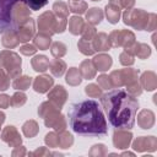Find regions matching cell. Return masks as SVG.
Listing matches in <instances>:
<instances>
[{
	"label": "cell",
	"mask_w": 157,
	"mask_h": 157,
	"mask_svg": "<svg viewBox=\"0 0 157 157\" xmlns=\"http://www.w3.org/2000/svg\"><path fill=\"white\" fill-rule=\"evenodd\" d=\"M70 128L80 135L103 136L107 134V120L94 99H83L70 105L67 112Z\"/></svg>",
	"instance_id": "1"
},
{
	"label": "cell",
	"mask_w": 157,
	"mask_h": 157,
	"mask_svg": "<svg viewBox=\"0 0 157 157\" xmlns=\"http://www.w3.org/2000/svg\"><path fill=\"white\" fill-rule=\"evenodd\" d=\"M101 103L112 126L126 130L134 126L139 109V101L136 97L129 94L120 87L110 88L107 93L101 96Z\"/></svg>",
	"instance_id": "2"
},
{
	"label": "cell",
	"mask_w": 157,
	"mask_h": 157,
	"mask_svg": "<svg viewBox=\"0 0 157 157\" xmlns=\"http://www.w3.org/2000/svg\"><path fill=\"white\" fill-rule=\"evenodd\" d=\"M22 60L20 55L11 50H1L0 52V67H2L10 78H15L22 72Z\"/></svg>",
	"instance_id": "3"
},
{
	"label": "cell",
	"mask_w": 157,
	"mask_h": 157,
	"mask_svg": "<svg viewBox=\"0 0 157 157\" xmlns=\"http://www.w3.org/2000/svg\"><path fill=\"white\" fill-rule=\"evenodd\" d=\"M148 20V12L142 9H129L123 13V22L137 31H145Z\"/></svg>",
	"instance_id": "4"
},
{
	"label": "cell",
	"mask_w": 157,
	"mask_h": 157,
	"mask_svg": "<svg viewBox=\"0 0 157 157\" xmlns=\"http://www.w3.org/2000/svg\"><path fill=\"white\" fill-rule=\"evenodd\" d=\"M112 48L123 47L124 50L130 49L135 44V34L129 29H114L108 36Z\"/></svg>",
	"instance_id": "5"
},
{
	"label": "cell",
	"mask_w": 157,
	"mask_h": 157,
	"mask_svg": "<svg viewBox=\"0 0 157 157\" xmlns=\"http://www.w3.org/2000/svg\"><path fill=\"white\" fill-rule=\"evenodd\" d=\"M17 1L18 0H0V33H4L7 29H13L11 12Z\"/></svg>",
	"instance_id": "6"
},
{
	"label": "cell",
	"mask_w": 157,
	"mask_h": 157,
	"mask_svg": "<svg viewBox=\"0 0 157 157\" xmlns=\"http://www.w3.org/2000/svg\"><path fill=\"white\" fill-rule=\"evenodd\" d=\"M31 17V9L22 1H17L13 7H12V12H11V18H12V28L16 29L20 25H22L23 22H26L28 18Z\"/></svg>",
	"instance_id": "7"
},
{
	"label": "cell",
	"mask_w": 157,
	"mask_h": 157,
	"mask_svg": "<svg viewBox=\"0 0 157 157\" xmlns=\"http://www.w3.org/2000/svg\"><path fill=\"white\" fill-rule=\"evenodd\" d=\"M37 26L39 32L49 34L50 37L55 34V26H56V16L53 13V11H45L42 15H39L37 20Z\"/></svg>",
	"instance_id": "8"
},
{
	"label": "cell",
	"mask_w": 157,
	"mask_h": 157,
	"mask_svg": "<svg viewBox=\"0 0 157 157\" xmlns=\"http://www.w3.org/2000/svg\"><path fill=\"white\" fill-rule=\"evenodd\" d=\"M43 119H44L45 126L53 128L55 131L65 130L67 126V121H66L65 117L60 113V109H58V108H54L53 110H50Z\"/></svg>",
	"instance_id": "9"
},
{
	"label": "cell",
	"mask_w": 157,
	"mask_h": 157,
	"mask_svg": "<svg viewBox=\"0 0 157 157\" xmlns=\"http://www.w3.org/2000/svg\"><path fill=\"white\" fill-rule=\"evenodd\" d=\"M18 40L22 43H26L31 39H33V37L36 36V23L32 17H29L26 22H23L22 25H20L16 29Z\"/></svg>",
	"instance_id": "10"
},
{
	"label": "cell",
	"mask_w": 157,
	"mask_h": 157,
	"mask_svg": "<svg viewBox=\"0 0 157 157\" xmlns=\"http://www.w3.org/2000/svg\"><path fill=\"white\" fill-rule=\"evenodd\" d=\"M48 101H50L56 108L61 109L67 101V92L61 85H56L48 91Z\"/></svg>",
	"instance_id": "11"
},
{
	"label": "cell",
	"mask_w": 157,
	"mask_h": 157,
	"mask_svg": "<svg viewBox=\"0 0 157 157\" xmlns=\"http://www.w3.org/2000/svg\"><path fill=\"white\" fill-rule=\"evenodd\" d=\"M132 148L137 152H153L157 148V139L155 136H140L134 140Z\"/></svg>",
	"instance_id": "12"
},
{
	"label": "cell",
	"mask_w": 157,
	"mask_h": 157,
	"mask_svg": "<svg viewBox=\"0 0 157 157\" xmlns=\"http://www.w3.org/2000/svg\"><path fill=\"white\" fill-rule=\"evenodd\" d=\"M0 137L4 142H6L10 147H15L22 144V137L20 136L18 130L13 125H7L2 129Z\"/></svg>",
	"instance_id": "13"
},
{
	"label": "cell",
	"mask_w": 157,
	"mask_h": 157,
	"mask_svg": "<svg viewBox=\"0 0 157 157\" xmlns=\"http://www.w3.org/2000/svg\"><path fill=\"white\" fill-rule=\"evenodd\" d=\"M132 134L126 129H117L113 134V145L119 150H125L130 146Z\"/></svg>",
	"instance_id": "14"
},
{
	"label": "cell",
	"mask_w": 157,
	"mask_h": 157,
	"mask_svg": "<svg viewBox=\"0 0 157 157\" xmlns=\"http://www.w3.org/2000/svg\"><path fill=\"white\" fill-rule=\"evenodd\" d=\"M54 85V78L49 75H38L37 77H34L33 80V90L37 92V93H47Z\"/></svg>",
	"instance_id": "15"
},
{
	"label": "cell",
	"mask_w": 157,
	"mask_h": 157,
	"mask_svg": "<svg viewBox=\"0 0 157 157\" xmlns=\"http://www.w3.org/2000/svg\"><path fill=\"white\" fill-rule=\"evenodd\" d=\"M92 45H93V49L96 52H107L112 48L108 34L104 32L96 33V36L92 39Z\"/></svg>",
	"instance_id": "16"
},
{
	"label": "cell",
	"mask_w": 157,
	"mask_h": 157,
	"mask_svg": "<svg viewBox=\"0 0 157 157\" xmlns=\"http://www.w3.org/2000/svg\"><path fill=\"white\" fill-rule=\"evenodd\" d=\"M137 125L141 129H151L155 125V113L150 109H142L137 114Z\"/></svg>",
	"instance_id": "17"
},
{
	"label": "cell",
	"mask_w": 157,
	"mask_h": 157,
	"mask_svg": "<svg viewBox=\"0 0 157 157\" xmlns=\"http://www.w3.org/2000/svg\"><path fill=\"white\" fill-rule=\"evenodd\" d=\"M140 85L146 91H155L157 88V76L153 71H145L140 76Z\"/></svg>",
	"instance_id": "18"
},
{
	"label": "cell",
	"mask_w": 157,
	"mask_h": 157,
	"mask_svg": "<svg viewBox=\"0 0 157 157\" xmlns=\"http://www.w3.org/2000/svg\"><path fill=\"white\" fill-rule=\"evenodd\" d=\"M92 63H93L96 70L104 72V71H107V70L112 66L113 60H112V56H110V55L104 54V53H101V54L96 55V56L92 59Z\"/></svg>",
	"instance_id": "19"
},
{
	"label": "cell",
	"mask_w": 157,
	"mask_h": 157,
	"mask_svg": "<svg viewBox=\"0 0 157 157\" xmlns=\"http://www.w3.org/2000/svg\"><path fill=\"white\" fill-rule=\"evenodd\" d=\"M78 71H80L82 78H85V80H92V78H94V76L97 74V70H96L92 60H90V59H85L83 61H81V64L78 66Z\"/></svg>",
	"instance_id": "20"
},
{
	"label": "cell",
	"mask_w": 157,
	"mask_h": 157,
	"mask_svg": "<svg viewBox=\"0 0 157 157\" xmlns=\"http://www.w3.org/2000/svg\"><path fill=\"white\" fill-rule=\"evenodd\" d=\"M1 44L7 48V49H12V48H16L18 44H20V40H18V37H17V33L15 29H7L2 33L1 36Z\"/></svg>",
	"instance_id": "21"
},
{
	"label": "cell",
	"mask_w": 157,
	"mask_h": 157,
	"mask_svg": "<svg viewBox=\"0 0 157 157\" xmlns=\"http://www.w3.org/2000/svg\"><path fill=\"white\" fill-rule=\"evenodd\" d=\"M126 52L131 53L134 56H137L139 59H146L151 55V48L145 43H137V42H135V44Z\"/></svg>",
	"instance_id": "22"
},
{
	"label": "cell",
	"mask_w": 157,
	"mask_h": 157,
	"mask_svg": "<svg viewBox=\"0 0 157 157\" xmlns=\"http://www.w3.org/2000/svg\"><path fill=\"white\" fill-rule=\"evenodd\" d=\"M104 13H105V16H107L108 22L115 25V23H118L119 20H120V16H121V9H120L119 6H117V5L112 4V2H109V4L105 5Z\"/></svg>",
	"instance_id": "23"
},
{
	"label": "cell",
	"mask_w": 157,
	"mask_h": 157,
	"mask_svg": "<svg viewBox=\"0 0 157 157\" xmlns=\"http://www.w3.org/2000/svg\"><path fill=\"white\" fill-rule=\"evenodd\" d=\"M88 11H86V21L87 23L92 25V26H97L102 22L103 17H104V12L102 9L99 7H91L87 9Z\"/></svg>",
	"instance_id": "24"
},
{
	"label": "cell",
	"mask_w": 157,
	"mask_h": 157,
	"mask_svg": "<svg viewBox=\"0 0 157 157\" xmlns=\"http://www.w3.org/2000/svg\"><path fill=\"white\" fill-rule=\"evenodd\" d=\"M49 59L45 55H36L31 59L32 69L37 72H44L49 69Z\"/></svg>",
	"instance_id": "25"
},
{
	"label": "cell",
	"mask_w": 157,
	"mask_h": 157,
	"mask_svg": "<svg viewBox=\"0 0 157 157\" xmlns=\"http://www.w3.org/2000/svg\"><path fill=\"white\" fill-rule=\"evenodd\" d=\"M49 69H50V72L53 76L61 77L65 74L67 66H66V63L64 60H61V58H55L54 60H52L49 63Z\"/></svg>",
	"instance_id": "26"
},
{
	"label": "cell",
	"mask_w": 157,
	"mask_h": 157,
	"mask_svg": "<svg viewBox=\"0 0 157 157\" xmlns=\"http://www.w3.org/2000/svg\"><path fill=\"white\" fill-rule=\"evenodd\" d=\"M85 21L82 17H80L78 15H75L72 17H70L69 20V32L74 36H78L82 33V29L85 27Z\"/></svg>",
	"instance_id": "27"
},
{
	"label": "cell",
	"mask_w": 157,
	"mask_h": 157,
	"mask_svg": "<svg viewBox=\"0 0 157 157\" xmlns=\"http://www.w3.org/2000/svg\"><path fill=\"white\" fill-rule=\"evenodd\" d=\"M33 44H34V47L37 49L47 50V49H49V47L52 44V37L49 34L39 32L38 34H36L33 37Z\"/></svg>",
	"instance_id": "28"
},
{
	"label": "cell",
	"mask_w": 157,
	"mask_h": 157,
	"mask_svg": "<svg viewBox=\"0 0 157 157\" xmlns=\"http://www.w3.org/2000/svg\"><path fill=\"white\" fill-rule=\"evenodd\" d=\"M120 75H121V80H123V86H126V85L139 80V70L132 69V67L126 66V69H121Z\"/></svg>",
	"instance_id": "29"
},
{
	"label": "cell",
	"mask_w": 157,
	"mask_h": 157,
	"mask_svg": "<svg viewBox=\"0 0 157 157\" xmlns=\"http://www.w3.org/2000/svg\"><path fill=\"white\" fill-rule=\"evenodd\" d=\"M38 131H39L38 123H37L36 120H33V119H29V120L25 121L23 125H22V132H23V135H25L26 137H28V139L34 137V136L38 134Z\"/></svg>",
	"instance_id": "30"
},
{
	"label": "cell",
	"mask_w": 157,
	"mask_h": 157,
	"mask_svg": "<svg viewBox=\"0 0 157 157\" xmlns=\"http://www.w3.org/2000/svg\"><path fill=\"white\" fill-rule=\"evenodd\" d=\"M32 85V77L27 75H20L12 81V87L18 91H26Z\"/></svg>",
	"instance_id": "31"
},
{
	"label": "cell",
	"mask_w": 157,
	"mask_h": 157,
	"mask_svg": "<svg viewBox=\"0 0 157 157\" xmlns=\"http://www.w3.org/2000/svg\"><path fill=\"white\" fill-rule=\"evenodd\" d=\"M82 76L78 71L77 67H70L66 72V76H65V81L70 85V86H78L81 82H82Z\"/></svg>",
	"instance_id": "32"
},
{
	"label": "cell",
	"mask_w": 157,
	"mask_h": 157,
	"mask_svg": "<svg viewBox=\"0 0 157 157\" xmlns=\"http://www.w3.org/2000/svg\"><path fill=\"white\" fill-rule=\"evenodd\" d=\"M58 132V140H59V147L60 148H69L74 144V136L66 130L56 131Z\"/></svg>",
	"instance_id": "33"
},
{
	"label": "cell",
	"mask_w": 157,
	"mask_h": 157,
	"mask_svg": "<svg viewBox=\"0 0 157 157\" xmlns=\"http://www.w3.org/2000/svg\"><path fill=\"white\" fill-rule=\"evenodd\" d=\"M67 6H69V11H71L76 15H82L88 9V5L85 0H70Z\"/></svg>",
	"instance_id": "34"
},
{
	"label": "cell",
	"mask_w": 157,
	"mask_h": 157,
	"mask_svg": "<svg viewBox=\"0 0 157 157\" xmlns=\"http://www.w3.org/2000/svg\"><path fill=\"white\" fill-rule=\"evenodd\" d=\"M53 13L58 18H67L69 16V6L64 1H55L53 4Z\"/></svg>",
	"instance_id": "35"
},
{
	"label": "cell",
	"mask_w": 157,
	"mask_h": 157,
	"mask_svg": "<svg viewBox=\"0 0 157 157\" xmlns=\"http://www.w3.org/2000/svg\"><path fill=\"white\" fill-rule=\"evenodd\" d=\"M49 49H50V53H52V55H53L54 58H63V56L66 54V52H67L66 44L63 43V42H60V40L53 42V43L50 44Z\"/></svg>",
	"instance_id": "36"
},
{
	"label": "cell",
	"mask_w": 157,
	"mask_h": 157,
	"mask_svg": "<svg viewBox=\"0 0 157 157\" xmlns=\"http://www.w3.org/2000/svg\"><path fill=\"white\" fill-rule=\"evenodd\" d=\"M77 48L78 50L83 54V55H93L96 53V50L93 49V45H92V40H86V39H78L77 42Z\"/></svg>",
	"instance_id": "37"
},
{
	"label": "cell",
	"mask_w": 157,
	"mask_h": 157,
	"mask_svg": "<svg viewBox=\"0 0 157 157\" xmlns=\"http://www.w3.org/2000/svg\"><path fill=\"white\" fill-rule=\"evenodd\" d=\"M26 102H27V96H26L22 91L15 92V93L12 94V97L10 98V105H11L12 108L22 107Z\"/></svg>",
	"instance_id": "38"
},
{
	"label": "cell",
	"mask_w": 157,
	"mask_h": 157,
	"mask_svg": "<svg viewBox=\"0 0 157 157\" xmlns=\"http://www.w3.org/2000/svg\"><path fill=\"white\" fill-rule=\"evenodd\" d=\"M85 93L91 98H99L102 93V88L96 83H90L85 87Z\"/></svg>",
	"instance_id": "39"
},
{
	"label": "cell",
	"mask_w": 157,
	"mask_h": 157,
	"mask_svg": "<svg viewBox=\"0 0 157 157\" xmlns=\"http://www.w3.org/2000/svg\"><path fill=\"white\" fill-rule=\"evenodd\" d=\"M97 31H96V27L90 25V23H86L83 29H82V33H81V38L82 39H86V40H92L93 37L96 36Z\"/></svg>",
	"instance_id": "40"
},
{
	"label": "cell",
	"mask_w": 157,
	"mask_h": 157,
	"mask_svg": "<svg viewBox=\"0 0 157 157\" xmlns=\"http://www.w3.org/2000/svg\"><path fill=\"white\" fill-rule=\"evenodd\" d=\"M125 87H126L125 91H126L129 94L134 96V97H137V96H140V94L142 93V87H141L139 80H137V81H134V82H131V83H129V85H126Z\"/></svg>",
	"instance_id": "41"
},
{
	"label": "cell",
	"mask_w": 157,
	"mask_h": 157,
	"mask_svg": "<svg viewBox=\"0 0 157 157\" xmlns=\"http://www.w3.org/2000/svg\"><path fill=\"white\" fill-rule=\"evenodd\" d=\"M44 141L47 144V146L52 147V148H58L59 147V140H58V132L56 131H50L45 135Z\"/></svg>",
	"instance_id": "42"
},
{
	"label": "cell",
	"mask_w": 157,
	"mask_h": 157,
	"mask_svg": "<svg viewBox=\"0 0 157 157\" xmlns=\"http://www.w3.org/2000/svg\"><path fill=\"white\" fill-rule=\"evenodd\" d=\"M119 61H120V64H121L123 66H131V65L135 63V56H134L131 53L124 50V52H121L120 55H119Z\"/></svg>",
	"instance_id": "43"
},
{
	"label": "cell",
	"mask_w": 157,
	"mask_h": 157,
	"mask_svg": "<svg viewBox=\"0 0 157 157\" xmlns=\"http://www.w3.org/2000/svg\"><path fill=\"white\" fill-rule=\"evenodd\" d=\"M109 78H110L112 87H114V88L123 87V80H121L120 70H113V71L109 74Z\"/></svg>",
	"instance_id": "44"
},
{
	"label": "cell",
	"mask_w": 157,
	"mask_h": 157,
	"mask_svg": "<svg viewBox=\"0 0 157 157\" xmlns=\"http://www.w3.org/2000/svg\"><path fill=\"white\" fill-rule=\"evenodd\" d=\"M20 1L25 2L32 11L40 10L43 6H45L48 4V0H20Z\"/></svg>",
	"instance_id": "45"
},
{
	"label": "cell",
	"mask_w": 157,
	"mask_h": 157,
	"mask_svg": "<svg viewBox=\"0 0 157 157\" xmlns=\"http://www.w3.org/2000/svg\"><path fill=\"white\" fill-rule=\"evenodd\" d=\"M54 108H56L50 101H45V102H43L39 107H38V115L40 117V118H44L50 110H53ZM59 109V108H58Z\"/></svg>",
	"instance_id": "46"
},
{
	"label": "cell",
	"mask_w": 157,
	"mask_h": 157,
	"mask_svg": "<svg viewBox=\"0 0 157 157\" xmlns=\"http://www.w3.org/2000/svg\"><path fill=\"white\" fill-rule=\"evenodd\" d=\"M107 153H108V150H107L105 145H103V144H96V145H93L91 147L90 152H88L90 156H104Z\"/></svg>",
	"instance_id": "47"
},
{
	"label": "cell",
	"mask_w": 157,
	"mask_h": 157,
	"mask_svg": "<svg viewBox=\"0 0 157 157\" xmlns=\"http://www.w3.org/2000/svg\"><path fill=\"white\" fill-rule=\"evenodd\" d=\"M97 85L102 88V90H110L113 88L112 87V83H110V78H109V75H105V74H102L97 77Z\"/></svg>",
	"instance_id": "48"
},
{
	"label": "cell",
	"mask_w": 157,
	"mask_h": 157,
	"mask_svg": "<svg viewBox=\"0 0 157 157\" xmlns=\"http://www.w3.org/2000/svg\"><path fill=\"white\" fill-rule=\"evenodd\" d=\"M10 87V76L6 71L0 67V91H6Z\"/></svg>",
	"instance_id": "49"
},
{
	"label": "cell",
	"mask_w": 157,
	"mask_h": 157,
	"mask_svg": "<svg viewBox=\"0 0 157 157\" xmlns=\"http://www.w3.org/2000/svg\"><path fill=\"white\" fill-rule=\"evenodd\" d=\"M109 2L119 6L120 9H125V10L132 9V6L135 5V0H109Z\"/></svg>",
	"instance_id": "50"
},
{
	"label": "cell",
	"mask_w": 157,
	"mask_h": 157,
	"mask_svg": "<svg viewBox=\"0 0 157 157\" xmlns=\"http://www.w3.org/2000/svg\"><path fill=\"white\" fill-rule=\"evenodd\" d=\"M156 26H157V16H156V13L150 12V13H148V20H147V25H146L145 31L152 32V31L156 29Z\"/></svg>",
	"instance_id": "51"
},
{
	"label": "cell",
	"mask_w": 157,
	"mask_h": 157,
	"mask_svg": "<svg viewBox=\"0 0 157 157\" xmlns=\"http://www.w3.org/2000/svg\"><path fill=\"white\" fill-rule=\"evenodd\" d=\"M37 52V48L34 47V44H23L21 48H20V53L26 55V56H31V55H34Z\"/></svg>",
	"instance_id": "52"
},
{
	"label": "cell",
	"mask_w": 157,
	"mask_h": 157,
	"mask_svg": "<svg viewBox=\"0 0 157 157\" xmlns=\"http://www.w3.org/2000/svg\"><path fill=\"white\" fill-rule=\"evenodd\" d=\"M29 156H50L52 155V152L47 148V147H38L37 150H34L33 152H29L28 153Z\"/></svg>",
	"instance_id": "53"
},
{
	"label": "cell",
	"mask_w": 157,
	"mask_h": 157,
	"mask_svg": "<svg viewBox=\"0 0 157 157\" xmlns=\"http://www.w3.org/2000/svg\"><path fill=\"white\" fill-rule=\"evenodd\" d=\"M11 155H12L13 157H15V156H25V155H27V151H26V148H25L23 146L18 145V146H15V147H13V151H12Z\"/></svg>",
	"instance_id": "54"
},
{
	"label": "cell",
	"mask_w": 157,
	"mask_h": 157,
	"mask_svg": "<svg viewBox=\"0 0 157 157\" xmlns=\"http://www.w3.org/2000/svg\"><path fill=\"white\" fill-rule=\"evenodd\" d=\"M10 105V97L7 94H0V108H7Z\"/></svg>",
	"instance_id": "55"
},
{
	"label": "cell",
	"mask_w": 157,
	"mask_h": 157,
	"mask_svg": "<svg viewBox=\"0 0 157 157\" xmlns=\"http://www.w3.org/2000/svg\"><path fill=\"white\" fill-rule=\"evenodd\" d=\"M5 119H6V115H5V113L0 110V125H1V124L5 121Z\"/></svg>",
	"instance_id": "56"
},
{
	"label": "cell",
	"mask_w": 157,
	"mask_h": 157,
	"mask_svg": "<svg viewBox=\"0 0 157 157\" xmlns=\"http://www.w3.org/2000/svg\"><path fill=\"white\" fill-rule=\"evenodd\" d=\"M123 156H134V152H123Z\"/></svg>",
	"instance_id": "57"
},
{
	"label": "cell",
	"mask_w": 157,
	"mask_h": 157,
	"mask_svg": "<svg viewBox=\"0 0 157 157\" xmlns=\"http://www.w3.org/2000/svg\"><path fill=\"white\" fill-rule=\"evenodd\" d=\"M92 1H101V0H92Z\"/></svg>",
	"instance_id": "58"
},
{
	"label": "cell",
	"mask_w": 157,
	"mask_h": 157,
	"mask_svg": "<svg viewBox=\"0 0 157 157\" xmlns=\"http://www.w3.org/2000/svg\"><path fill=\"white\" fill-rule=\"evenodd\" d=\"M0 128H1V125H0Z\"/></svg>",
	"instance_id": "59"
}]
</instances>
